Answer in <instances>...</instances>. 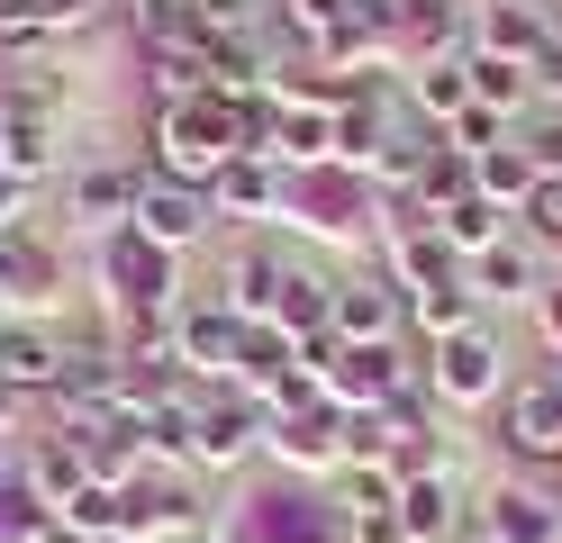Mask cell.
Listing matches in <instances>:
<instances>
[{"label":"cell","instance_id":"cell-1","mask_svg":"<svg viewBox=\"0 0 562 543\" xmlns=\"http://www.w3.org/2000/svg\"><path fill=\"white\" fill-rule=\"evenodd\" d=\"M227 155H236V100L227 91H191V100H164L155 109V172L164 181L209 191Z\"/></svg>","mask_w":562,"mask_h":543},{"label":"cell","instance_id":"cell-2","mask_svg":"<svg viewBox=\"0 0 562 543\" xmlns=\"http://www.w3.org/2000/svg\"><path fill=\"white\" fill-rule=\"evenodd\" d=\"M417 381H427V398H436V408H453V417L508 398V344H499V326H463V336H445Z\"/></svg>","mask_w":562,"mask_h":543},{"label":"cell","instance_id":"cell-3","mask_svg":"<svg viewBox=\"0 0 562 543\" xmlns=\"http://www.w3.org/2000/svg\"><path fill=\"white\" fill-rule=\"evenodd\" d=\"M100 281H110V299L127 317H172V308H182V253L146 245L136 227H119L110 245H100Z\"/></svg>","mask_w":562,"mask_h":543},{"label":"cell","instance_id":"cell-4","mask_svg":"<svg viewBox=\"0 0 562 543\" xmlns=\"http://www.w3.org/2000/svg\"><path fill=\"white\" fill-rule=\"evenodd\" d=\"M408 344H336V362L318 372V398L336 417H372V408H391V398L408 389Z\"/></svg>","mask_w":562,"mask_h":543},{"label":"cell","instance_id":"cell-5","mask_svg":"<svg viewBox=\"0 0 562 543\" xmlns=\"http://www.w3.org/2000/svg\"><path fill=\"white\" fill-rule=\"evenodd\" d=\"M499 444H508L517 462L562 471V362H544L536 381H517V389L499 398Z\"/></svg>","mask_w":562,"mask_h":543},{"label":"cell","instance_id":"cell-6","mask_svg":"<svg viewBox=\"0 0 562 543\" xmlns=\"http://www.w3.org/2000/svg\"><path fill=\"white\" fill-rule=\"evenodd\" d=\"M291 217L318 236H355L372 217V172H345V163H308L291 172Z\"/></svg>","mask_w":562,"mask_h":543},{"label":"cell","instance_id":"cell-7","mask_svg":"<svg viewBox=\"0 0 562 543\" xmlns=\"http://www.w3.org/2000/svg\"><path fill=\"white\" fill-rule=\"evenodd\" d=\"M263 453L281 471H345V417L327 408V398H308V408H291V417H263Z\"/></svg>","mask_w":562,"mask_h":543},{"label":"cell","instance_id":"cell-8","mask_svg":"<svg viewBox=\"0 0 562 543\" xmlns=\"http://www.w3.org/2000/svg\"><path fill=\"white\" fill-rule=\"evenodd\" d=\"M408 326V290L400 281H336L327 299V336L336 344H400Z\"/></svg>","mask_w":562,"mask_h":543},{"label":"cell","instance_id":"cell-9","mask_svg":"<svg viewBox=\"0 0 562 543\" xmlns=\"http://www.w3.org/2000/svg\"><path fill=\"white\" fill-rule=\"evenodd\" d=\"M209 208L218 217H291V163H272V155H227L218 181H209Z\"/></svg>","mask_w":562,"mask_h":543},{"label":"cell","instance_id":"cell-10","mask_svg":"<svg viewBox=\"0 0 562 543\" xmlns=\"http://www.w3.org/2000/svg\"><path fill=\"white\" fill-rule=\"evenodd\" d=\"M209 191H191V181H164V172H146V200H136V217L127 227L146 236V245H164V253H191L200 236H209Z\"/></svg>","mask_w":562,"mask_h":543},{"label":"cell","instance_id":"cell-11","mask_svg":"<svg viewBox=\"0 0 562 543\" xmlns=\"http://www.w3.org/2000/svg\"><path fill=\"white\" fill-rule=\"evenodd\" d=\"M245 453H263V408L245 389H227V398H200V417H191V462H209V471H236Z\"/></svg>","mask_w":562,"mask_h":543},{"label":"cell","instance_id":"cell-12","mask_svg":"<svg viewBox=\"0 0 562 543\" xmlns=\"http://www.w3.org/2000/svg\"><path fill=\"white\" fill-rule=\"evenodd\" d=\"M463 525H472V517H463V489H453L445 462L400 471V534H408V543H453Z\"/></svg>","mask_w":562,"mask_h":543},{"label":"cell","instance_id":"cell-13","mask_svg":"<svg viewBox=\"0 0 562 543\" xmlns=\"http://www.w3.org/2000/svg\"><path fill=\"white\" fill-rule=\"evenodd\" d=\"M544 0H472V55H499V64H536L544 46Z\"/></svg>","mask_w":562,"mask_h":543},{"label":"cell","instance_id":"cell-14","mask_svg":"<svg viewBox=\"0 0 562 543\" xmlns=\"http://www.w3.org/2000/svg\"><path fill=\"white\" fill-rule=\"evenodd\" d=\"M236 336L245 326L218 308V299H191L182 317H172V344H182V372H200V381H236Z\"/></svg>","mask_w":562,"mask_h":543},{"label":"cell","instance_id":"cell-15","mask_svg":"<svg viewBox=\"0 0 562 543\" xmlns=\"http://www.w3.org/2000/svg\"><path fill=\"white\" fill-rule=\"evenodd\" d=\"M281 281H291V253H272V245H236V263H227V281H218V308H227L236 326H263L272 299H281Z\"/></svg>","mask_w":562,"mask_h":543},{"label":"cell","instance_id":"cell-16","mask_svg":"<svg viewBox=\"0 0 562 543\" xmlns=\"http://www.w3.org/2000/svg\"><path fill=\"white\" fill-rule=\"evenodd\" d=\"M136 200H146V172H136V163H91L74 181V217H82V227H110V236L136 217Z\"/></svg>","mask_w":562,"mask_h":543},{"label":"cell","instance_id":"cell-17","mask_svg":"<svg viewBox=\"0 0 562 543\" xmlns=\"http://www.w3.org/2000/svg\"><path fill=\"white\" fill-rule=\"evenodd\" d=\"M481 534L499 543H562V498H536V489H490V507L472 517Z\"/></svg>","mask_w":562,"mask_h":543},{"label":"cell","instance_id":"cell-18","mask_svg":"<svg viewBox=\"0 0 562 543\" xmlns=\"http://www.w3.org/2000/svg\"><path fill=\"white\" fill-rule=\"evenodd\" d=\"M19 480H27V498H37L46 517H64V507L82 498L91 471H82V453L64 444V434H37V444H27V462H19Z\"/></svg>","mask_w":562,"mask_h":543},{"label":"cell","instance_id":"cell-19","mask_svg":"<svg viewBox=\"0 0 562 543\" xmlns=\"http://www.w3.org/2000/svg\"><path fill=\"white\" fill-rule=\"evenodd\" d=\"M408 109L427 118L436 136L472 109V55H445V64H408Z\"/></svg>","mask_w":562,"mask_h":543},{"label":"cell","instance_id":"cell-20","mask_svg":"<svg viewBox=\"0 0 562 543\" xmlns=\"http://www.w3.org/2000/svg\"><path fill=\"white\" fill-rule=\"evenodd\" d=\"M463 281L481 290V308H490V299H536V290H544V263H536V245L499 236L490 253H472V263H463Z\"/></svg>","mask_w":562,"mask_h":543},{"label":"cell","instance_id":"cell-21","mask_svg":"<svg viewBox=\"0 0 562 543\" xmlns=\"http://www.w3.org/2000/svg\"><path fill=\"white\" fill-rule=\"evenodd\" d=\"M408 326L427 344H445V336H463V326H481V290L453 272V281H427V290H408Z\"/></svg>","mask_w":562,"mask_h":543},{"label":"cell","instance_id":"cell-22","mask_svg":"<svg viewBox=\"0 0 562 543\" xmlns=\"http://www.w3.org/2000/svg\"><path fill=\"white\" fill-rule=\"evenodd\" d=\"M55 281H64V263H55V253L37 245V236H0V299H10V308H27V299H55Z\"/></svg>","mask_w":562,"mask_h":543},{"label":"cell","instance_id":"cell-23","mask_svg":"<svg viewBox=\"0 0 562 543\" xmlns=\"http://www.w3.org/2000/svg\"><path fill=\"white\" fill-rule=\"evenodd\" d=\"M55 118H19V109H0V172L10 181H27V191H37V181L55 172Z\"/></svg>","mask_w":562,"mask_h":543},{"label":"cell","instance_id":"cell-24","mask_svg":"<svg viewBox=\"0 0 562 543\" xmlns=\"http://www.w3.org/2000/svg\"><path fill=\"white\" fill-rule=\"evenodd\" d=\"M472 191H481L490 208H499V217H517L526 200H536V155H526L517 136H508V145H490V155L472 163Z\"/></svg>","mask_w":562,"mask_h":543},{"label":"cell","instance_id":"cell-25","mask_svg":"<svg viewBox=\"0 0 562 543\" xmlns=\"http://www.w3.org/2000/svg\"><path fill=\"white\" fill-rule=\"evenodd\" d=\"M55 372H64V344L55 336H37V326H10V336H0V381H10L19 398L27 389H55Z\"/></svg>","mask_w":562,"mask_h":543},{"label":"cell","instance_id":"cell-26","mask_svg":"<svg viewBox=\"0 0 562 543\" xmlns=\"http://www.w3.org/2000/svg\"><path fill=\"white\" fill-rule=\"evenodd\" d=\"M0 109H19V118H64V64L55 55H19L10 82H0Z\"/></svg>","mask_w":562,"mask_h":543},{"label":"cell","instance_id":"cell-27","mask_svg":"<svg viewBox=\"0 0 562 543\" xmlns=\"http://www.w3.org/2000/svg\"><path fill=\"white\" fill-rule=\"evenodd\" d=\"M472 109L526 118V109H536V72H526V64H499V55H472Z\"/></svg>","mask_w":562,"mask_h":543},{"label":"cell","instance_id":"cell-28","mask_svg":"<svg viewBox=\"0 0 562 543\" xmlns=\"http://www.w3.org/2000/svg\"><path fill=\"white\" fill-rule=\"evenodd\" d=\"M327 299H336V281H318V272H300L291 263V281H281V299H272V326H281V336H318V326H327Z\"/></svg>","mask_w":562,"mask_h":543},{"label":"cell","instance_id":"cell-29","mask_svg":"<svg viewBox=\"0 0 562 543\" xmlns=\"http://www.w3.org/2000/svg\"><path fill=\"white\" fill-rule=\"evenodd\" d=\"M436 236H445V245H453V253H463V263H472V253H490V245L508 236V217H499V208H490V200L472 191V200H453V208L436 217Z\"/></svg>","mask_w":562,"mask_h":543},{"label":"cell","instance_id":"cell-30","mask_svg":"<svg viewBox=\"0 0 562 543\" xmlns=\"http://www.w3.org/2000/svg\"><path fill=\"white\" fill-rule=\"evenodd\" d=\"M46 525H55V517L27 498V480H19V471H0V543H37Z\"/></svg>","mask_w":562,"mask_h":543},{"label":"cell","instance_id":"cell-31","mask_svg":"<svg viewBox=\"0 0 562 543\" xmlns=\"http://www.w3.org/2000/svg\"><path fill=\"white\" fill-rule=\"evenodd\" d=\"M191 10H200V36H263L272 0H191Z\"/></svg>","mask_w":562,"mask_h":543},{"label":"cell","instance_id":"cell-32","mask_svg":"<svg viewBox=\"0 0 562 543\" xmlns=\"http://www.w3.org/2000/svg\"><path fill=\"white\" fill-rule=\"evenodd\" d=\"M445 145H453V155H463V163H481L490 145H508V118H499V109H463V118L445 127Z\"/></svg>","mask_w":562,"mask_h":543},{"label":"cell","instance_id":"cell-33","mask_svg":"<svg viewBox=\"0 0 562 543\" xmlns=\"http://www.w3.org/2000/svg\"><path fill=\"white\" fill-rule=\"evenodd\" d=\"M55 525H74V534H119V489H110V480H82V498L64 507Z\"/></svg>","mask_w":562,"mask_h":543},{"label":"cell","instance_id":"cell-34","mask_svg":"<svg viewBox=\"0 0 562 543\" xmlns=\"http://www.w3.org/2000/svg\"><path fill=\"white\" fill-rule=\"evenodd\" d=\"M517 217H526V236H544L562 253V172H536V200H526Z\"/></svg>","mask_w":562,"mask_h":543},{"label":"cell","instance_id":"cell-35","mask_svg":"<svg viewBox=\"0 0 562 543\" xmlns=\"http://www.w3.org/2000/svg\"><path fill=\"white\" fill-rule=\"evenodd\" d=\"M526 72H536V100L562 109V10L544 19V46H536V64H526Z\"/></svg>","mask_w":562,"mask_h":543},{"label":"cell","instance_id":"cell-36","mask_svg":"<svg viewBox=\"0 0 562 543\" xmlns=\"http://www.w3.org/2000/svg\"><path fill=\"white\" fill-rule=\"evenodd\" d=\"M526 308H536V336H544V353L562 362V281H544V290H536Z\"/></svg>","mask_w":562,"mask_h":543},{"label":"cell","instance_id":"cell-37","mask_svg":"<svg viewBox=\"0 0 562 543\" xmlns=\"http://www.w3.org/2000/svg\"><path fill=\"white\" fill-rule=\"evenodd\" d=\"M526 155H536V172H562V109H544V127L536 136H517Z\"/></svg>","mask_w":562,"mask_h":543},{"label":"cell","instance_id":"cell-38","mask_svg":"<svg viewBox=\"0 0 562 543\" xmlns=\"http://www.w3.org/2000/svg\"><path fill=\"white\" fill-rule=\"evenodd\" d=\"M19 227H27V181L0 172V236H19Z\"/></svg>","mask_w":562,"mask_h":543},{"label":"cell","instance_id":"cell-39","mask_svg":"<svg viewBox=\"0 0 562 543\" xmlns=\"http://www.w3.org/2000/svg\"><path fill=\"white\" fill-rule=\"evenodd\" d=\"M0 426H19V389L10 381H0Z\"/></svg>","mask_w":562,"mask_h":543},{"label":"cell","instance_id":"cell-40","mask_svg":"<svg viewBox=\"0 0 562 543\" xmlns=\"http://www.w3.org/2000/svg\"><path fill=\"white\" fill-rule=\"evenodd\" d=\"M37 543H82V534H74V525H46V534H37Z\"/></svg>","mask_w":562,"mask_h":543},{"label":"cell","instance_id":"cell-41","mask_svg":"<svg viewBox=\"0 0 562 543\" xmlns=\"http://www.w3.org/2000/svg\"><path fill=\"white\" fill-rule=\"evenodd\" d=\"M82 543H127V534H82Z\"/></svg>","mask_w":562,"mask_h":543},{"label":"cell","instance_id":"cell-42","mask_svg":"<svg viewBox=\"0 0 562 543\" xmlns=\"http://www.w3.org/2000/svg\"><path fill=\"white\" fill-rule=\"evenodd\" d=\"M0 336H10V299H0Z\"/></svg>","mask_w":562,"mask_h":543},{"label":"cell","instance_id":"cell-43","mask_svg":"<svg viewBox=\"0 0 562 543\" xmlns=\"http://www.w3.org/2000/svg\"><path fill=\"white\" fill-rule=\"evenodd\" d=\"M127 10H136V0H127Z\"/></svg>","mask_w":562,"mask_h":543},{"label":"cell","instance_id":"cell-44","mask_svg":"<svg viewBox=\"0 0 562 543\" xmlns=\"http://www.w3.org/2000/svg\"><path fill=\"white\" fill-rule=\"evenodd\" d=\"M182 543H191V534H182Z\"/></svg>","mask_w":562,"mask_h":543}]
</instances>
